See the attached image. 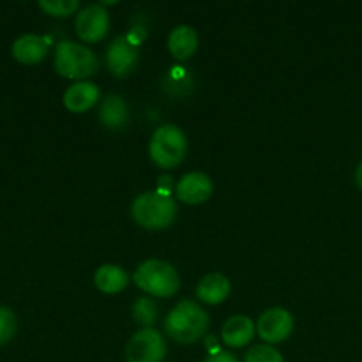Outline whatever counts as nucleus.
I'll return each instance as SVG.
<instances>
[{"mask_svg":"<svg viewBox=\"0 0 362 362\" xmlns=\"http://www.w3.org/2000/svg\"><path fill=\"white\" fill-rule=\"evenodd\" d=\"M209 327V317L197 303L182 300L168 313L165 329L172 339L182 345L198 341L204 338Z\"/></svg>","mask_w":362,"mask_h":362,"instance_id":"f257e3e1","label":"nucleus"},{"mask_svg":"<svg viewBox=\"0 0 362 362\" xmlns=\"http://www.w3.org/2000/svg\"><path fill=\"white\" fill-rule=\"evenodd\" d=\"M134 221L148 230H163L172 226L177 216L175 202L161 191H148L134 198L131 207Z\"/></svg>","mask_w":362,"mask_h":362,"instance_id":"f03ea898","label":"nucleus"},{"mask_svg":"<svg viewBox=\"0 0 362 362\" xmlns=\"http://www.w3.org/2000/svg\"><path fill=\"white\" fill-rule=\"evenodd\" d=\"M134 283L154 297H172L179 292L180 278L168 262L147 260L134 272Z\"/></svg>","mask_w":362,"mask_h":362,"instance_id":"7ed1b4c3","label":"nucleus"},{"mask_svg":"<svg viewBox=\"0 0 362 362\" xmlns=\"http://www.w3.org/2000/svg\"><path fill=\"white\" fill-rule=\"evenodd\" d=\"M148 152H151L152 161L161 168H173V166L180 165L186 158L187 152V138L173 124H166V126L158 127L151 138V145H148Z\"/></svg>","mask_w":362,"mask_h":362,"instance_id":"20e7f679","label":"nucleus"},{"mask_svg":"<svg viewBox=\"0 0 362 362\" xmlns=\"http://www.w3.org/2000/svg\"><path fill=\"white\" fill-rule=\"evenodd\" d=\"M55 69L60 76L83 80L98 71V57L87 46L73 41H62L57 46Z\"/></svg>","mask_w":362,"mask_h":362,"instance_id":"39448f33","label":"nucleus"},{"mask_svg":"<svg viewBox=\"0 0 362 362\" xmlns=\"http://www.w3.org/2000/svg\"><path fill=\"white\" fill-rule=\"evenodd\" d=\"M165 356V339L152 327L138 331L126 346L127 362H163Z\"/></svg>","mask_w":362,"mask_h":362,"instance_id":"423d86ee","label":"nucleus"},{"mask_svg":"<svg viewBox=\"0 0 362 362\" xmlns=\"http://www.w3.org/2000/svg\"><path fill=\"white\" fill-rule=\"evenodd\" d=\"M110 16L101 4L83 7L76 16V34L85 42H98L108 34Z\"/></svg>","mask_w":362,"mask_h":362,"instance_id":"0eeeda50","label":"nucleus"},{"mask_svg":"<svg viewBox=\"0 0 362 362\" xmlns=\"http://www.w3.org/2000/svg\"><path fill=\"white\" fill-rule=\"evenodd\" d=\"M257 331L260 338L267 343H281L288 339L293 331V318L283 308L267 310L258 318Z\"/></svg>","mask_w":362,"mask_h":362,"instance_id":"6e6552de","label":"nucleus"},{"mask_svg":"<svg viewBox=\"0 0 362 362\" xmlns=\"http://www.w3.org/2000/svg\"><path fill=\"white\" fill-rule=\"evenodd\" d=\"M138 62V48L134 42L129 39L120 35V37L113 39L112 45L108 46L106 52V64L108 69L112 71L115 76H126L134 69Z\"/></svg>","mask_w":362,"mask_h":362,"instance_id":"1a4fd4ad","label":"nucleus"},{"mask_svg":"<svg viewBox=\"0 0 362 362\" xmlns=\"http://www.w3.org/2000/svg\"><path fill=\"white\" fill-rule=\"evenodd\" d=\"M212 194V180L202 172L186 173L177 184V197L184 204H204Z\"/></svg>","mask_w":362,"mask_h":362,"instance_id":"9d476101","label":"nucleus"},{"mask_svg":"<svg viewBox=\"0 0 362 362\" xmlns=\"http://www.w3.org/2000/svg\"><path fill=\"white\" fill-rule=\"evenodd\" d=\"M98 99L99 88L90 81H76L64 92V105L73 113L88 112L98 103Z\"/></svg>","mask_w":362,"mask_h":362,"instance_id":"9b49d317","label":"nucleus"},{"mask_svg":"<svg viewBox=\"0 0 362 362\" xmlns=\"http://www.w3.org/2000/svg\"><path fill=\"white\" fill-rule=\"evenodd\" d=\"M223 341L225 345L232 346V349H240L251 343L255 336V325L244 315H237V317L228 318L223 325Z\"/></svg>","mask_w":362,"mask_h":362,"instance_id":"f8f14e48","label":"nucleus"},{"mask_svg":"<svg viewBox=\"0 0 362 362\" xmlns=\"http://www.w3.org/2000/svg\"><path fill=\"white\" fill-rule=\"evenodd\" d=\"M198 34L189 25H179L168 35V49L175 59L186 60L197 52Z\"/></svg>","mask_w":362,"mask_h":362,"instance_id":"ddd939ff","label":"nucleus"},{"mask_svg":"<svg viewBox=\"0 0 362 362\" xmlns=\"http://www.w3.org/2000/svg\"><path fill=\"white\" fill-rule=\"evenodd\" d=\"M48 53V42L34 34H25L18 37L13 45V55L23 64H37Z\"/></svg>","mask_w":362,"mask_h":362,"instance_id":"4468645a","label":"nucleus"},{"mask_svg":"<svg viewBox=\"0 0 362 362\" xmlns=\"http://www.w3.org/2000/svg\"><path fill=\"white\" fill-rule=\"evenodd\" d=\"M230 296V281L226 276L214 272L209 274L198 283L197 297L202 303L207 304H219Z\"/></svg>","mask_w":362,"mask_h":362,"instance_id":"2eb2a0df","label":"nucleus"},{"mask_svg":"<svg viewBox=\"0 0 362 362\" xmlns=\"http://www.w3.org/2000/svg\"><path fill=\"white\" fill-rule=\"evenodd\" d=\"M94 283L103 293L113 296L126 288L129 283V276L119 265H101L94 274Z\"/></svg>","mask_w":362,"mask_h":362,"instance_id":"dca6fc26","label":"nucleus"},{"mask_svg":"<svg viewBox=\"0 0 362 362\" xmlns=\"http://www.w3.org/2000/svg\"><path fill=\"white\" fill-rule=\"evenodd\" d=\"M99 119L110 129H120L127 122V106L120 95L110 94L99 108Z\"/></svg>","mask_w":362,"mask_h":362,"instance_id":"f3484780","label":"nucleus"},{"mask_svg":"<svg viewBox=\"0 0 362 362\" xmlns=\"http://www.w3.org/2000/svg\"><path fill=\"white\" fill-rule=\"evenodd\" d=\"M133 317L138 324L152 325V322H154L156 317H158V308H156V304L152 303L151 299L141 297V299H138L136 303H134Z\"/></svg>","mask_w":362,"mask_h":362,"instance_id":"a211bd4d","label":"nucleus"},{"mask_svg":"<svg viewBox=\"0 0 362 362\" xmlns=\"http://www.w3.org/2000/svg\"><path fill=\"white\" fill-rule=\"evenodd\" d=\"M39 6H41V9H45L46 13L52 14V16L64 18L73 14L74 11L80 7V4H78L76 0H41Z\"/></svg>","mask_w":362,"mask_h":362,"instance_id":"6ab92c4d","label":"nucleus"},{"mask_svg":"<svg viewBox=\"0 0 362 362\" xmlns=\"http://www.w3.org/2000/svg\"><path fill=\"white\" fill-rule=\"evenodd\" d=\"M244 362H285L281 354L269 345H255L250 352L246 354Z\"/></svg>","mask_w":362,"mask_h":362,"instance_id":"aec40b11","label":"nucleus"},{"mask_svg":"<svg viewBox=\"0 0 362 362\" xmlns=\"http://www.w3.org/2000/svg\"><path fill=\"white\" fill-rule=\"evenodd\" d=\"M16 331V317L9 308H0V345L9 341Z\"/></svg>","mask_w":362,"mask_h":362,"instance_id":"412c9836","label":"nucleus"},{"mask_svg":"<svg viewBox=\"0 0 362 362\" xmlns=\"http://www.w3.org/2000/svg\"><path fill=\"white\" fill-rule=\"evenodd\" d=\"M205 362H239L237 361L235 356H232V354L228 352H218L214 354V356H209Z\"/></svg>","mask_w":362,"mask_h":362,"instance_id":"4be33fe9","label":"nucleus"},{"mask_svg":"<svg viewBox=\"0 0 362 362\" xmlns=\"http://www.w3.org/2000/svg\"><path fill=\"white\" fill-rule=\"evenodd\" d=\"M356 182H357V186L361 187L362 189V163L359 166H357V172H356Z\"/></svg>","mask_w":362,"mask_h":362,"instance_id":"5701e85b","label":"nucleus"}]
</instances>
